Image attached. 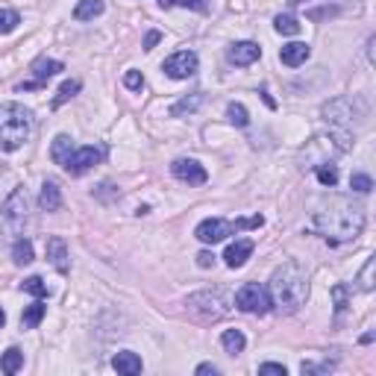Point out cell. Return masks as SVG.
<instances>
[{"label":"cell","instance_id":"cell-1","mask_svg":"<svg viewBox=\"0 0 376 376\" xmlns=\"http://www.w3.org/2000/svg\"><path fill=\"white\" fill-rule=\"evenodd\" d=\"M365 226V212L362 206H356L344 197H338L329 206L317 209L309 221V229L317 232V236H324L329 244H341V241H350L362 232Z\"/></svg>","mask_w":376,"mask_h":376},{"label":"cell","instance_id":"cell-2","mask_svg":"<svg viewBox=\"0 0 376 376\" xmlns=\"http://www.w3.org/2000/svg\"><path fill=\"white\" fill-rule=\"evenodd\" d=\"M267 294H271V306L282 309V312H297L309 297V277L297 262H285L271 274V285H267Z\"/></svg>","mask_w":376,"mask_h":376},{"label":"cell","instance_id":"cell-3","mask_svg":"<svg viewBox=\"0 0 376 376\" xmlns=\"http://www.w3.org/2000/svg\"><path fill=\"white\" fill-rule=\"evenodd\" d=\"M32 135V115L24 109L21 103H4L0 106V150H18L27 145V138Z\"/></svg>","mask_w":376,"mask_h":376},{"label":"cell","instance_id":"cell-4","mask_svg":"<svg viewBox=\"0 0 376 376\" xmlns=\"http://www.w3.org/2000/svg\"><path fill=\"white\" fill-rule=\"evenodd\" d=\"M188 312L200 320H221L229 312V297L221 289H212V291H197L188 297Z\"/></svg>","mask_w":376,"mask_h":376},{"label":"cell","instance_id":"cell-5","mask_svg":"<svg viewBox=\"0 0 376 376\" xmlns=\"http://www.w3.org/2000/svg\"><path fill=\"white\" fill-rule=\"evenodd\" d=\"M236 309L247 315H267L271 312V294L259 282H247L236 291Z\"/></svg>","mask_w":376,"mask_h":376},{"label":"cell","instance_id":"cell-6","mask_svg":"<svg viewBox=\"0 0 376 376\" xmlns=\"http://www.w3.org/2000/svg\"><path fill=\"white\" fill-rule=\"evenodd\" d=\"M162 71L171 77V80H188L197 74V53L194 50H180V53H174V56L165 59Z\"/></svg>","mask_w":376,"mask_h":376},{"label":"cell","instance_id":"cell-7","mask_svg":"<svg viewBox=\"0 0 376 376\" xmlns=\"http://www.w3.org/2000/svg\"><path fill=\"white\" fill-rule=\"evenodd\" d=\"M232 232H236V224H232V221H224V218H206L203 224H197L194 236H197V241H203V244H218V241L229 238Z\"/></svg>","mask_w":376,"mask_h":376},{"label":"cell","instance_id":"cell-8","mask_svg":"<svg viewBox=\"0 0 376 376\" xmlns=\"http://www.w3.org/2000/svg\"><path fill=\"white\" fill-rule=\"evenodd\" d=\"M103 156H106V150H103V147H95V145L77 147L74 156L68 159L65 171H68V174H74V176H80V174H85V171H92L95 165H100V162H103Z\"/></svg>","mask_w":376,"mask_h":376},{"label":"cell","instance_id":"cell-9","mask_svg":"<svg viewBox=\"0 0 376 376\" xmlns=\"http://www.w3.org/2000/svg\"><path fill=\"white\" fill-rule=\"evenodd\" d=\"M171 174L176 176V180H183L188 186H203L209 180L206 168L197 162V159H176V162L171 165Z\"/></svg>","mask_w":376,"mask_h":376},{"label":"cell","instance_id":"cell-10","mask_svg":"<svg viewBox=\"0 0 376 376\" xmlns=\"http://www.w3.org/2000/svg\"><path fill=\"white\" fill-rule=\"evenodd\" d=\"M324 118L335 127H350L353 123V100L350 97H335L324 106Z\"/></svg>","mask_w":376,"mask_h":376},{"label":"cell","instance_id":"cell-11","mask_svg":"<svg viewBox=\"0 0 376 376\" xmlns=\"http://www.w3.org/2000/svg\"><path fill=\"white\" fill-rule=\"evenodd\" d=\"M259 56H262V47L256 42H236L226 53V59L232 65H253Z\"/></svg>","mask_w":376,"mask_h":376},{"label":"cell","instance_id":"cell-12","mask_svg":"<svg viewBox=\"0 0 376 376\" xmlns=\"http://www.w3.org/2000/svg\"><path fill=\"white\" fill-rule=\"evenodd\" d=\"M4 218H6L12 226H18V224L27 218V191H24V188H15V191H12V197H9L6 206H4Z\"/></svg>","mask_w":376,"mask_h":376},{"label":"cell","instance_id":"cell-13","mask_svg":"<svg viewBox=\"0 0 376 376\" xmlns=\"http://www.w3.org/2000/svg\"><path fill=\"white\" fill-rule=\"evenodd\" d=\"M47 262L56 267L59 274H68V244H65V238H59V236L47 238Z\"/></svg>","mask_w":376,"mask_h":376},{"label":"cell","instance_id":"cell-14","mask_svg":"<svg viewBox=\"0 0 376 376\" xmlns=\"http://www.w3.org/2000/svg\"><path fill=\"white\" fill-rule=\"evenodd\" d=\"M253 241L250 238H238L236 244H229L226 247V253H224V262L229 265V267H241L247 259H250V253H253Z\"/></svg>","mask_w":376,"mask_h":376},{"label":"cell","instance_id":"cell-15","mask_svg":"<svg viewBox=\"0 0 376 376\" xmlns=\"http://www.w3.org/2000/svg\"><path fill=\"white\" fill-rule=\"evenodd\" d=\"M312 56V47L309 44H303V42H291V44H285L282 50H279V59H282V65H289V68H297V65H303Z\"/></svg>","mask_w":376,"mask_h":376},{"label":"cell","instance_id":"cell-16","mask_svg":"<svg viewBox=\"0 0 376 376\" xmlns=\"http://www.w3.org/2000/svg\"><path fill=\"white\" fill-rule=\"evenodd\" d=\"M59 71H65V65L56 62V59H44V56H42V59H35V62H32V77H35L32 83H39V88H42L50 77H56Z\"/></svg>","mask_w":376,"mask_h":376},{"label":"cell","instance_id":"cell-17","mask_svg":"<svg viewBox=\"0 0 376 376\" xmlns=\"http://www.w3.org/2000/svg\"><path fill=\"white\" fill-rule=\"evenodd\" d=\"M74 141H71V135H56V138H53V147H50V156H53V162H56V165H68V159L71 156H74Z\"/></svg>","mask_w":376,"mask_h":376},{"label":"cell","instance_id":"cell-18","mask_svg":"<svg viewBox=\"0 0 376 376\" xmlns=\"http://www.w3.org/2000/svg\"><path fill=\"white\" fill-rule=\"evenodd\" d=\"M112 368L118 373H123V376H135V373H141V359L133 350H123V353H118L112 359Z\"/></svg>","mask_w":376,"mask_h":376},{"label":"cell","instance_id":"cell-19","mask_svg":"<svg viewBox=\"0 0 376 376\" xmlns=\"http://www.w3.org/2000/svg\"><path fill=\"white\" fill-rule=\"evenodd\" d=\"M39 206H42L44 212H56V209L62 206V194H59V186H56V183H44V186H42Z\"/></svg>","mask_w":376,"mask_h":376},{"label":"cell","instance_id":"cell-20","mask_svg":"<svg viewBox=\"0 0 376 376\" xmlns=\"http://www.w3.org/2000/svg\"><path fill=\"white\" fill-rule=\"evenodd\" d=\"M103 0H80V4L74 6V18L77 21H95L97 15H103Z\"/></svg>","mask_w":376,"mask_h":376},{"label":"cell","instance_id":"cell-21","mask_svg":"<svg viewBox=\"0 0 376 376\" xmlns=\"http://www.w3.org/2000/svg\"><path fill=\"white\" fill-rule=\"evenodd\" d=\"M24 368V353L21 350H18V347H9L4 356H0V370H4V373H18V370H21Z\"/></svg>","mask_w":376,"mask_h":376},{"label":"cell","instance_id":"cell-22","mask_svg":"<svg viewBox=\"0 0 376 376\" xmlns=\"http://www.w3.org/2000/svg\"><path fill=\"white\" fill-rule=\"evenodd\" d=\"M44 312H47V306L39 300V303H32V306H27L24 309V315H21V327H27V329H35L42 324V317H44Z\"/></svg>","mask_w":376,"mask_h":376},{"label":"cell","instance_id":"cell-23","mask_svg":"<svg viewBox=\"0 0 376 376\" xmlns=\"http://www.w3.org/2000/svg\"><path fill=\"white\" fill-rule=\"evenodd\" d=\"M221 344H224V350L226 353H241L244 350V344H247V338H244V332L241 329H226L224 335H221Z\"/></svg>","mask_w":376,"mask_h":376},{"label":"cell","instance_id":"cell-24","mask_svg":"<svg viewBox=\"0 0 376 376\" xmlns=\"http://www.w3.org/2000/svg\"><path fill=\"white\" fill-rule=\"evenodd\" d=\"M12 259H15V265H30L32 262V241L30 238H18L12 244Z\"/></svg>","mask_w":376,"mask_h":376},{"label":"cell","instance_id":"cell-25","mask_svg":"<svg viewBox=\"0 0 376 376\" xmlns=\"http://www.w3.org/2000/svg\"><path fill=\"white\" fill-rule=\"evenodd\" d=\"M80 88H83L80 80H68V83H62V85H59V92H56V97H53V109H59L62 103H68L71 97H74V95L80 92Z\"/></svg>","mask_w":376,"mask_h":376},{"label":"cell","instance_id":"cell-26","mask_svg":"<svg viewBox=\"0 0 376 376\" xmlns=\"http://www.w3.org/2000/svg\"><path fill=\"white\" fill-rule=\"evenodd\" d=\"M274 27H277L279 35H297V32H300V21H297L294 15H289V12H285V15H277V18H274Z\"/></svg>","mask_w":376,"mask_h":376},{"label":"cell","instance_id":"cell-27","mask_svg":"<svg viewBox=\"0 0 376 376\" xmlns=\"http://www.w3.org/2000/svg\"><path fill=\"white\" fill-rule=\"evenodd\" d=\"M315 174H317V180H320V186H335L338 183V168L332 165V162H320V165H315Z\"/></svg>","mask_w":376,"mask_h":376},{"label":"cell","instance_id":"cell-28","mask_svg":"<svg viewBox=\"0 0 376 376\" xmlns=\"http://www.w3.org/2000/svg\"><path fill=\"white\" fill-rule=\"evenodd\" d=\"M203 103V95H194V97H183L180 103H174V109H171V115L174 118H180V115H186V112H194L197 106Z\"/></svg>","mask_w":376,"mask_h":376},{"label":"cell","instance_id":"cell-29","mask_svg":"<svg viewBox=\"0 0 376 376\" xmlns=\"http://www.w3.org/2000/svg\"><path fill=\"white\" fill-rule=\"evenodd\" d=\"M18 24H21V15H18L15 9H0V35L12 32Z\"/></svg>","mask_w":376,"mask_h":376},{"label":"cell","instance_id":"cell-30","mask_svg":"<svg viewBox=\"0 0 376 376\" xmlns=\"http://www.w3.org/2000/svg\"><path fill=\"white\" fill-rule=\"evenodd\" d=\"M226 118L236 123V127H247V123H250V115H247V109L241 103H229L226 106Z\"/></svg>","mask_w":376,"mask_h":376},{"label":"cell","instance_id":"cell-31","mask_svg":"<svg viewBox=\"0 0 376 376\" xmlns=\"http://www.w3.org/2000/svg\"><path fill=\"white\" fill-rule=\"evenodd\" d=\"M162 9H171V6H186V9H197V12H206L209 4L206 0H159Z\"/></svg>","mask_w":376,"mask_h":376},{"label":"cell","instance_id":"cell-32","mask_svg":"<svg viewBox=\"0 0 376 376\" xmlns=\"http://www.w3.org/2000/svg\"><path fill=\"white\" fill-rule=\"evenodd\" d=\"M21 289H24L27 294H35V297H47V294H50V291H47V282H44L42 277H30V279H24Z\"/></svg>","mask_w":376,"mask_h":376},{"label":"cell","instance_id":"cell-33","mask_svg":"<svg viewBox=\"0 0 376 376\" xmlns=\"http://www.w3.org/2000/svg\"><path fill=\"white\" fill-rule=\"evenodd\" d=\"M350 188L359 191V194H368V191L373 188V180H370L368 174H353V176H350Z\"/></svg>","mask_w":376,"mask_h":376},{"label":"cell","instance_id":"cell-34","mask_svg":"<svg viewBox=\"0 0 376 376\" xmlns=\"http://www.w3.org/2000/svg\"><path fill=\"white\" fill-rule=\"evenodd\" d=\"M123 85H127L130 92H141V88H145V77H141L138 71H127V74H123Z\"/></svg>","mask_w":376,"mask_h":376},{"label":"cell","instance_id":"cell-35","mask_svg":"<svg viewBox=\"0 0 376 376\" xmlns=\"http://www.w3.org/2000/svg\"><path fill=\"white\" fill-rule=\"evenodd\" d=\"M332 297H335V312L341 315L347 309V285H335L332 289Z\"/></svg>","mask_w":376,"mask_h":376},{"label":"cell","instance_id":"cell-36","mask_svg":"<svg viewBox=\"0 0 376 376\" xmlns=\"http://www.w3.org/2000/svg\"><path fill=\"white\" fill-rule=\"evenodd\" d=\"M359 282H362L365 291H373V259L365 262V271H362V279Z\"/></svg>","mask_w":376,"mask_h":376},{"label":"cell","instance_id":"cell-37","mask_svg":"<svg viewBox=\"0 0 376 376\" xmlns=\"http://www.w3.org/2000/svg\"><path fill=\"white\" fill-rule=\"evenodd\" d=\"M259 373H277V376H285V365L265 362V365H259Z\"/></svg>","mask_w":376,"mask_h":376},{"label":"cell","instance_id":"cell-38","mask_svg":"<svg viewBox=\"0 0 376 376\" xmlns=\"http://www.w3.org/2000/svg\"><path fill=\"white\" fill-rule=\"evenodd\" d=\"M159 42H162V32H159V30H150L147 39H145V50H153Z\"/></svg>","mask_w":376,"mask_h":376},{"label":"cell","instance_id":"cell-39","mask_svg":"<svg viewBox=\"0 0 376 376\" xmlns=\"http://www.w3.org/2000/svg\"><path fill=\"white\" fill-rule=\"evenodd\" d=\"M197 265H200V267H212V265H214V253H209V250L197 253Z\"/></svg>","mask_w":376,"mask_h":376},{"label":"cell","instance_id":"cell-40","mask_svg":"<svg viewBox=\"0 0 376 376\" xmlns=\"http://www.w3.org/2000/svg\"><path fill=\"white\" fill-rule=\"evenodd\" d=\"M329 15H338V6H332V9H320V12H309V18H315V21H320V18H329Z\"/></svg>","mask_w":376,"mask_h":376},{"label":"cell","instance_id":"cell-41","mask_svg":"<svg viewBox=\"0 0 376 376\" xmlns=\"http://www.w3.org/2000/svg\"><path fill=\"white\" fill-rule=\"evenodd\" d=\"M197 373H200V376H214V373H218V368H214V365H200V368H197Z\"/></svg>","mask_w":376,"mask_h":376},{"label":"cell","instance_id":"cell-42","mask_svg":"<svg viewBox=\"0 0 376 376\" xmlns=\"http://www.w3.org/2000/svg\"><path fill=\"white\" fill-rule=\"evenodd\" d=\"M4 324H6V312H4V306H0V329H4Z\"/></svg>","mask_w":376,"mask_h":376},{"label":"cell","instance_id":"cell-43","mask_svg":"<svg viewBox=\"0 0 376 376\" xmlns=\"http://www.w3.org/2000/svg\"><path fill=\"white\" fill-rule=\"evenodd\" d=\"M289 4H291V6H300V4H306V0H289Z\"/></svg>","mask_w":376,"mask_h":376}]
</instances>
